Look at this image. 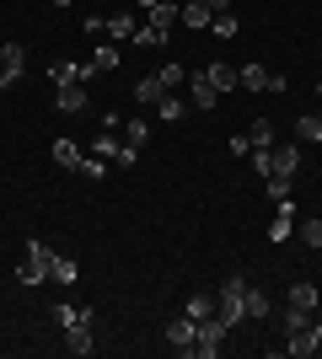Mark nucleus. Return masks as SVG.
<instances>
[{
  "label": "nucleus",
  "mask_w": 322,
  "mask_h": 359,
  "mask_svg": "<svg viewBox=\"0 0 322 359\" xmlns=\"http://www.w3.org/2000/svg\"><path fill=\"white\" fill-rule=\"evenodd\" d=\"M54 257H60V252H54L48 241H27V257H22V269H16V279L38 290V285L48 279V269H54Z\"/></svg>",
  "instance_id": "obj_1"
},
{
  "label": "nucleus",
  "mask_w": 322,
  "mask_h": 359,
  "mask_svg": "<svg viewBox=\"0 0 322 359\" xmlns=\"http://www.w3.org/2000/svg\"><path fill=\"white\" fill-rule=\"evenodd\" d=\"M226 322H220V316H204V322H199V332H194V348H188V354H194V359H215V354H220V348H226Z\"/></svg>",
  "instance_id": "obj_2"
},
{
  "label": "nucleus",
  "mask_w": 322,
  "mask_h": 359,
  "mask_svg": "<svg viewBox=\"0 0 322 359\" xmlns=\"http://www.w3.org/2000/svg\"><path fill=\"white\" fill-rule=\"evenodd\" d=\"M236 86H247V91H285L290 81L274 75V70H263V65H242V70H236Z\"/></svg>",
  "instance_id": "obj_3"
},
{
  "label": "nucleus",
  "mask_w": 322,
  "mask_h": 359,
  "mask_svg": "<svg viewBox=\"0 0 322 359\" xmlns=\"http://www.w3.org/2000/svg\"><path fill=\"white\" fill-rule=\"evenodd\" d=\"M194 332H199V322H194V316H177V322L161 327V338H167L172 354H188V348H194Z\"/></svg>",
  "instance_id": "obj_4"
},
{
  "label": "nucleus",
  "mask_w": 322,
  "mask_h": 359,
  "mask_svg": "<svg viewBox=\"0 0 322 359\" xmlns=\"http://www.w3.org/2000/svg\"><path fill=\"white\" fill-rule=\"evenodd\" d=\"M269 156H274V172H279V177H295V172H301V140H290V145H279V140H274ZM274 172H269V177H274Z\"/></svg>",
  "instance_id": "obj_5"
},
{
  "label": "nucleus",
  "mask_w": 322,
  "mask_h": 359,
  "mask_svg": "<svg viewBox=\"0 0 322 359\" xmlns=\"http://www.w3.org/2000/svg\"><path fill=\"white\" fill-rule=\"evenodd\" d=\"M188 107H199V113H215V107H220V91H215L204 75H194V81H188Z\"/></svg>",
  "instance_id": "obj_6"
},
{
  "label": "nucleus",
  "mask_w": 322,
  "mask_h": 359,
  "mask_svg": "<svg viewBox=\"0 0 322 359\" xmlns=\"http://www.w3.org/2000/svg\"><path fill=\"white\" fill-rule=\"evenodd\" d=\"M290 231H295V204L285 198V204H274V220H269V241H290Z\"/></svg>",
  "instance_id": "obj_7"
},
{
  "label": "nucleus",
  "mask_w": 322,
  "mask_h": 359,
  "mask_svg": "<svg viewBox=\"0 0 322 359\" xmlns=\"http://www.w3.org/2000/svg\"><path fill=\"white\" fill-rule=\"evenodd\" d=\"M177 22H183V27H194V32H204V27L215 22L210 0H188V6H177Z\"/></svg>",
  "instance_id": "obj_8"
},
{
  "label": "nucleus",
  "mask_w": 322,
  "mask_h": 359,
  "mask_svg": "<svg viewBox=\"0 0 322 359\" xmlns=\"http://www.w3.org/2000/svg\"><path fill=\"white\" fill-rule=\"evenodd\" d=\"M86 102H92V97H86V86H81V81H70V86L54 91V107H60V113H86Z\"/></svg>",
  "instance_id": "obj_9"
},
{
  "label": "nucleus",
  "mask_w": 322,
  "mask_h": 359,
  "mask_svg": "<svg viewBox=\"0 0 322 359\" xmlns=\"http://www.w3.org/2000/svg\"><path fill=\"white\" fill-rule=\"evenodd\" d=\"M65 348H70V354H92V348H97V327H92V322L65 327Z\"/></svg>",
  "instance_id": "obj_10"
},
{
  "label": "nucleus",
  "mask_w": 322,
  "mask_h": 359,
  "mask_svg": "<svg viewBox=\"0 0 322 359\" xmlns=\"http://www.w3.org/2000/svg\"><path fill=\"white\" fill-rule=\"evenodd\" d=\"M145 27H156L161 38H167V32L177 27V6H172V0H156L151 11H145Z\"/></svg>",
  "instance_id": "obj_11"
},
{
  "label": "nucleus",
  "mask_w": 322,
  "mask_h": 359,
  "mask_svg": "<svg viewBox=\"0 0 322 359\" xmlns=\"http://www.w3.org/2000/svg\"><path fill=\"white\" fill-rule=\"evenodd\" d=\"M0 70L11 75V81H22V70H27V48H22V43H0Z\"/></svg>",
  "instance_id": "obj_12"
},
{
  "label": "nucleus",
  "mask_w": 322,
  "mask_h": 359,
  "mask_svg": "<svg viewBox=\"0 0 322 359\" xmlns=\"http://www.w3.org/2000/svg\"><path fill=\"white\" fill-rule=\"evenodd\" d=\"M135 32H140V22H135L129 11L107 16V38H113V43H135Z\"/></svg>",
  "instance_id": "obj_13"
},
{
  "label": "nucleus",
  "mask_w": 322,
  "mask_h": 359,
  "mask_svg": "<svg viewBox=\"0 0 322 359\" xmlns=\"http://www.w3.org/2000/svg\"><path fill=\"white\" fill-rule=\"evenodd\" d=\"M204 81H210V86L215 91H231V86H236V65H204Z\"/></svg>",
  "instance_id": "obj_14"
},
{
  "label": "nucleus",
  "mask_w": 322,
  "mask_h": 359,
  "mask_svg": "<svg viewBox=\"0 0 322 359\" xmlns=\"http://www.w3.org/2000/svg\"><path fill=\"white\" fill-rule=\"evenodd\" d=\"M76 172H81V177H86V182H102L107 172H113V161H102V156H92V150H86V156H81V161H76Z\"/></svg>",
  "instance_id": "obj_15"
},
{
  "label": "nucleus",
  "mask_w": 322,
  "mask_h": 359,
  "mask_svg": "<svg viewBox=\"0 0 322 359\" xmlns=\"http://www.w3.org/2000/svg\"><path fill=\"white\" fill-rule=\"evenodd\" d=\"M295 140H301V145H322V113L295 118Z\"/></svg>",
  "instance_id": "obj_16"
},
{
  "label": "nucleus",
  "mask_w": 322,
  "mask_h": 359,
  "mask_svg": "<svg viewBox=\"0 0 322 359\" xmlns=\"http://www.w3.org/2000/svg\"><path fill=\"white\" fill-rule=\"evenodd\" d=\"M161 97H167V86H161L156 75H145V81H140V86H135V102H140V107H156V102H161Z\"/></svg>",
  "instance_id": "obj_17"
},
{
  "label": "nucleus",
  "mask_w": 322,
  "mask_h": 359,
  "mask_svg": "<svg viewBox=\"0 0 322 359\" xmlns=\"http://www.w3.org/2000/svg\"><path fill=\"white\" fill-rule=\"evenodd\" d=\"M48 279H54V285H76V279H81V263H76V257H54Z\"/></svg>",
  "instance_id": "obj_18"
},
{
  "label": "nucleus",
  "mask_w": 322,
  "mask_h": 359,
  "mask_svg": "<svg viewBox=\"0 0 322 359\" xmlns=\"http://www.w3.org/2000/svg\"><path fill=\"white\" fill-rule=\"evenodd\" d=\"M242 311L253 316V322H263V316L274 311V306H269V295H263V290H247V295H242Z\"/></svg>",
  "instance_id": "obj_19"
},
{
  "label": "nucleus",
  "mask_w": 322,
  "mask_h": 359,
  "mask_svg": "<svg viewBox=\"0 0 322 359\" xmlns=\"http://www.w3.org/2000/svg\"><path fill=\"white\" fill-rule=\"evenodd\" d=\"M215 316H220V322H226V327H236V322H242V300H226V295H215Z\"/></svg>",
  "instance_id": "obj_20"
},
{
  "label": "nucleus",
  "mask_w": 322,
  "mask_h": 359,
  "mask_svg": "<svg viewBox=\"0 0 322 359\" xmlns=\"http://www.w3.org/2000/svg\"><path fill=\"white\" fill-rule=\"evenodd\" d=\"M183 316H194V322L215 316V295H188V300H183Z\"/></svg>",
  "instance_id": "obj_21"
},
{
  "label": "nucleus",
  "mask_w": 322,
  "mask_h": 359,
  "mask_svg": "<svg viewBox=\"0 0 322 359\" xmlns=\"http://www.w3.org/2000/svg\"><path fill=\"white\" fill-rule=\"evenodd\" d=\"M145 140H151V123H145V118H129V123H123V145L145 150Z\"/></svg>",
  "instance_id": "obj_22"
},
{
  "label": "nucleus",
  "mask_w": 322,
  "mask_h": 359,
  "mask_svg": "<svg viewBox=\"0 0 322 359\" xmlns=\"http://www.w3.org/2000/svg\"><path fill=\"white\" fill-rule=\"evenodd\" d=\"M307 322H311V311H301V306H285V316H279L285 338H290V332H307Z\"/></svg>",
  "instance_id": "obj_23"
},
{
  "label": "nucleus",
  "mask_w": 322,
  "mask_h": 359,
  "mask_svg": "<svg viewBox=\"0 0 322 359\" xmlns=\"http://www.w3.org/2000/svg\"><path fill=\"white\" fill-rule=\"evenodd\" d=\"M48 81H54V86H70V81H81V65L54 60V65H48Z\"/></svg>",
  "instance_id": "obj_24"
},
{
  "label": "nucleus",
  "mask_w": 322,
  "mask_h": 359,
  "mask_svg": "<svg viewBox=\"0 0 322 359\" xmlns=\"http://www.w3.org/2000/svg\"><path fill=\"white\" fill-rule=\"evenodd\" d=\"M156 107H161V123H177V118H183V113H188V102H183V97H177V91H167V97H161V102H156Z\"/></svg>",
  "instance_id": "obj_25"
},
{
  "label": "nucleus",
  "mask_w": 322,
  "mask_h": 359,
  "mask_svg": "<svg viewBox=\"0 0 322 359\" xmlns=\"http://www.w3.org/2000/svg\"><path fill=\"white\" fill-rule=\"evenodd\" d=\"M247 140H253V150H269V145H274V123H269V118H253Z\"/></svg>",
  "instance_id": "obj_26"
},
{
  "label": "nucleus",
  "mask_w": 322,
  "mask_h": 359,
  "mask_svg": "<svg viewBox=\"0 0 322 359\" xmlns=\"http://www.w3.org/2000/svg\"><path fill=\"white\" fill-rule=\"evenodd\" d=\"M290 306H301V311H317V285H290Z\"/></svg>",
  "instance_id": "obj_27"
},
{
  "label": "nucleus",
  "mask_w": 322,
  "mask_h": 359,
  "mask_svg": "<svg viewBox=\"0 0 322 359\" xmlns=\"http://www.w3.org/2000/svg\"><path fill=\"white\" fill-rule=\"evenodd\" d=\"M156 81H161V86H183V81H188V70H183V65H177V60H167V65H161V70H156Z\"/></svg>",
  "instance_id": "obj_28"
},
{
  "label": "nucleus",
  "mask_w": 322,
  "mask_h": 359,
  "mask_svg": "<svg viewBox=\"0 0 322 359\" xmlns=\"http://www.w3.org/2000/svg\"><path fill=\"white\" fill-rule=\"evenodd\" d=\"M295 236H301V247L317 252V247H322V220H301V225H295Z\"/></svg>",
  "instance_id": "obj_29"
},
{
  "label": "nucleus",
  "mask_w": 322,
  "mask_h": 359,
  "mask_svg": "<svg viewBox=\"0 0 322 359\" xmlns=\"http://www.w3.org/2000/svg\"><path fill=\"white\" fill-rule=\"evenodd\" d=\"M119 145H123V140H119V135H107V129H102V135L92 140V156H102V161H113V156H119Z\"/></svg>",
  "instance_id": "obj_30"
},
{
  "label": "nucleus",
  "mask_w": 322,
  "mask_h": 359,
  "mask_svg": "<svg viewBox=\"0 0 322 359\" xmlns=\"http://www.w3.org/2000/svg\"><path fill=\"white\" fill-rule=\"evenodd\" d=\"M81 156H86V150H76V140H54V161L60 166H76Z\"/></svg>",
  "instance_id": "obj_31"
},
{
  "label": "nucleus",
  "mask_w": 322,
  "mask_h": 359,
  "mask_svg": "<svg viewBox=\"0 0 322 359\" xmlns=\"http://www.w3.org/2000/svg\"><path fill=\"white\" fill-rule=\"evenodd\" d=\"M215 295H226V300H242V295H247V279H242V273H226Z\"/></svg>",
  "instance_id": "obj_32"
},
{
  "label": "nucleus",
  "mask_w": 322,
  "mask_h": 359,
  "mask_svg": "<svg viewBox=\"0 0 322 359\" xmlns=\"http://www.w3.org/2000/svg\"><path fill=\"white\" fill-rule=\"evenodd\" d=\"M210 32H215V38H236V16H231V11H215Z\"/></svg>",
  "instance_id": "obj_33"
},
{
  "label": "nucleus",
  "mask_w": 322,
  "mask_h": 359,
  "mask_svg": "<svg viewBox=\"0 0 322 359\" xmlns=\"http://www.w3.org/2000/svg\"><path fill=\"white\" fill-rule=\"evenodd\" d=\"M92 65H97V75H102V70H119V48H113V43H102V48L92 54Z\"/></svg>",
  "instance_id": "obj_34"
},
{
  "label": "nucleus",
  "mask_w": 322,
  "mask_h": 359,
  "mask_svg": "<svg viewBox=\"0 0 322 359\" xmlns=\"http://www.w3.org/2000/svg\"><path fill=\"white\" fill-rule=\"evenodd\" d=\"M290 182H295V177H279V172H274V177H269V198H274V204H285V198H290Z\"/></svg>",
  "instance_id": "obj_35"
},
{
  "label": "nucleus",
  "mask_w": 322,
  "mask_h": 359,
  "mask_svg": "<svg viewBox=\"0 0 322 359\" xmlns=\"http://www.w3.org/2000/svg\"><path fill=\"white\" fill-rule=\"evenodd\" d=\"M54 322H60V327H76V322H81V306H65V300H60V306H54Z\"/></svg>",
  "instance_id": "obj_36"
},
{
  "label": "nucleus",
  "mask_w": 322,
  "mask_h": 359,
  "mask_svg": "<svg viewBox=\"0 0 322 359\" xmlns=\"http://www.w3.org/2000/svg\"><path fill=\"white\" fill-rule=\"evenodd\" d=\"M113 166H119V172H129V166H140V150H135V145H119V156H113Z\"/></svg>",
  "instance_id": "obj_37"
},
{
  "label": "nucleus",
  "mask_w": 322,
  "mask_h": 359,
  "mask_svg": "<svg viewBox=\"0 0 322 359\" xmlns=\"http://www.w3.org/2000/svg\"><path fill=\"white\" fill-rule=\"evenodd\" d=\"M269 150H274V145H269ZM269 150H247V156H253V172H263V177L274 172V156H269Z\"/></svg>",
  "instance_id": "obj_38"
},
{
  "label": "nucleus",
  "mask_w": 322,
  "mask_h": 359,
  "mask_svg": "<svg viewBox=\"0 0 322 359\" xmlns=\"http://www.w3.org/2000/svg\"><path fill=\"white\" fill-rule=\"evenodd\" d=\"M135 43H140V48H156V43H167V38H161V32H156V27H145V22H140Z\"/></svg>",
  "instance_id": "obj_39"
},
{
  "label": "nucleus",
  "mask_w": 322,
  "mask_h": 359,
  "mask_svg": "<svg viewBox=\"0 0 322 359\" xmlns=\"http://www.w3.org/2000/svg\"><path fill=\"white\" fill-rule=\"evenodd\" d=\"M6 86H16V81H11V75H6V70H0V97H6Z\"/></svg>",
  "instance_id": "obj_40"
},
{
  "label": "nucleus",
  "mask_w": 322,
  "mask_h": 359,
  "mask_svg": "<svg viewBox=\"0 0 322 359\" xmlns=\"http://www.w3.org/2000/svg\"><path fill=\"white\" fill-rule=\"evenodd\" d=\"M210 11H231V0H210Z\"/></svg>",
  "instance_id": "obj_41"
},
{
  "label": "nucleus",
  "mask_w": 322,
  "mask_h": 359,
  "mask_svg": "<svg viewBox=\"0 0 322 359\" xmlns=\"http://www.w3.org/2000/svg\"><path fill=\"white\" fill-rule=\"evenodd\" d=\"M135 6H140V11H151V6H156V0H135Z\"/></svg>",
  "instance_id": "obj_42"
},
{
  "label": "nucleus",
  "mask_w": 322,
  "mask_h": 359,
  "mask_svg": "<svg viewBox=\"0 0 322 359\" xmlns=\"http://www.w3.org/2000/svg\"><path fill=\"white\" fill-rule=\"evenodd\" d=\"M54 6H76V0H54Z\"/></svg>",
  "instance_id": "obj_43"
},
{
  "label": "nucleus",
  "mask_w": 322,
  "mask_h": 359,
  "mask_svg": "<svg viewBox=\"0 0 322 359\" xmlns=\"http://www.w3.org/2000/svg\"><path fill=\"white\" fill-rule=\"evenodd\" d=\"M317 97H322V81H317Z\"/></svg>",
  "instance_id": "obj_44"
}]
</instances>
